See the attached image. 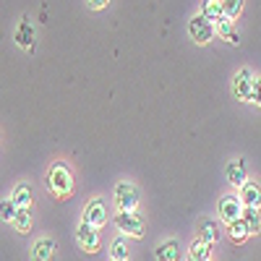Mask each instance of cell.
<instances>
[{
	"label": "cell",
	"mask_w": 261,
	"mask_h": 261,
	"mask_svg": "<svg viewBox=\"0 0 261 261\" xmlns=\"http://www.w3.org/2000/svg\"><path fill=\"white\" fill-rule=\"evenodd\" d=\"M199 238L206 241V243H217V241H220V227H217V222L214 220H204L199 225Z\"/></svg>",
	"instance_id": "obj_18"
},
{
	"label": "cell",
	"mask_w": 261,
	"mask_h": 261,
	"mask_svg": "<svg viewBox=\"0 0 261 261\" xmlns=\"http://www.w3.org/2000/svg\"><path fill=\"white\" fill-rule=\"evenodd\" d=\"M201 16L206 21H212V24H217V21H222L225 13H222V3L220 0H204V6H201Z\"/></svg>",
	"instance_id": "obj_17"
},
{
	"label": "cell",
	"mask_w": 261,
	"mask_h": 261,
	"mask_svg": "<svg viewBox=\"0 0 261 261\" xmlns=\"http://www.w3.org/2000/svg\"><path fill=\"white\" fill-rule=\"evenodd\" d=\"M188 34H191V39L196 42V45H206V42L214 37V24L199 13V16H193L188 21Z\"/></svg>",
	"instance_id": "obj_4"
},
{
	"label": "cell",
	"mask_w": 261,
	"mask_h": 261,
	"mask_svg": "<svg viewBox=\"0 0 261 261\" xmlns=\"http://www.w3.org/2000/svg\"><path fill=\"white\" fill-rule=\"evenodd\" d=\"M115 227L123 235H130V238H144V232H146L144 220L136 212H118L115 214Z\"/></svg>",
	"instance_id": "obj_3"
},
{
	"label": "cell",
	"mask_w": 261,
	"mask_h": 261,
	"mask_svg": "<svg viewBox=\"0 0 261 261\" xmlns=\"http://www.w3.org/2000/svg\"><path fill=\"white\" fill-rule=\"evenodd\" d=\"M225 178H227V183L230 186H235V188H241L243 183H246V178H248V167H246V160H232V162H227V167H225Z\"/></svg>",
	"instance_id": "obj_9"
},
{
	"label": "cell",
	"mask_w": 261,
	"mask_h": 261,
	"mask_svg": "<svg viewBox=\"0 0 261 261\" xmlns=\"http://www.w3.org/2000/svg\"><path fill=\"white\" fill-rule=\"evenodd\" d=\"M76 241L84 251L97 253L99 251V227H92L89 222H81L79 230H76Z\"/></svg>",
	"instance_id": "obj_5"
},
{
	"label": "cell",
	"mask_w": 261,
	"mask_h": 261,
	"mask_svg": "<svg viewBox=\"0 0 261 261\" xmlns=\"http://www.w3.org/2000/svg\"><path fill=\"white\" fill-rule=\"evenodd\" d=\"M13 204L18 206V209H29L32 206V188H29V183H18L16 188H13Z\"/></svg>",
	"instance_id": "obj_16"
},
{
	"label": "cell",
	"mask_w": 261,
	"mask_h": 261,
	"mask_svg": "<svg viewBox=\"0 0 261 261\" xmlns=\"http://www.w3.org/2000/svg\"><path fill=\"white\" fill-rule=\"evenodd\" d=\"M220 3H222L225 18H230V21H235L238 16H241V11H243V0H220Z\"/></svg>",
	"instance_id": "obj_23"
},
{
	"label": "cell",
	"mask_w": 261,
	"mask_h": 261,
	"mask_svg": "<svg viewBox=\"0 0 261 261\" xmlns=\"http://www.w3.org/2000/svg\"><path fill=\"white\" fill-rule=\"evenodd\" d=\"M16 204L13 199H3L0 201V220H6V222H13V217H16Z\"/></svg>",
	"instance_id": "obj_24"
},
{
	"label": "cell",
	"mask_w": 261,
	"mask_h": 261,
	"mask_svg": "<svg viewBox=\"0 0 261 261\" xmlns=\"http://www.w3.org/2000/svg\"><path fill=\"white\" fill-rule=\"evenodd\" d=\"M241 214H243V201H241V196H235V193L222 196V199H220V220L230 225V222L238 220Z\"/></svg>",
	"instance_id": "obj_6"
},
{
	"label": "cell",
	"mask_w": 261,
	"mask_h": 261,
	"mask_svg": "<svg viewBox=\"0 0 261 261\" xmlns=\"http://www.w3.org/2000/svg\"><path fill=\"white\" fill-rule=\"evenodd\" d=\"M13 227H16L21 235L32 230V214H29V209H16V217H13Z\"/></svg>",
	"instance_id": "obj_22"
},
{
	"label": "cell",
	"mask_w": 261,
	"mask_h": 261,
	"mask_svg": "<svg viewBox=\"0 0 261 261\" xmlns=\"http://www.w3.org/2000/svg\"><path fill=\"white\" fill-rule=\"evenodd\" d=\"M154 256H157V261H178V256H180V243H178V241H165V243H160V246L154 248Z\"/></svg>",
	"instance_id": "obj_13"
},
{
	"label": "cell",
	"mask_w": 261,
	"mask_h": 261,
	"mask_svg": "<svg viewBox=\"0 0 261 261\" xmlns=\"http://www.w3.org/2000/svg\"><path fill=\"white\" fill-rule=\"evenodd\" d=\"M113 199H115V206L118 212H136L139 209V188L134 183H118L115 191H113Z\"/></svg>",
	"instance_id": "obj_2"
},
{
	"label": "cell",
	"mask_w": 261,
	"mask_h": 261,
	"mask_svg": "<svg viewBox=\"0 0 261 261\" xmlns=\"http://www.w3.org/2000/svg\"><path fill=\"white\" fill-rule=\"evenodd\" d=\"M251 102H256L261 107V76H253V86H251Z\"/></svg>",
	"instance_id": "obj_25"
},
{
	"label": "cell",
	"mask_w": 261,
	"mask_h": 261,
	"mask_svg": "<svg viewBox=\"0 0 261 261\" xmlns=\"http://www.w3.org/2000/svg\"><path fill=\"white\" fill-rule=\"evenodd\" d=\"M243 222H246V227H248V235H256L258 230H261V220H258V209H248V206H243Z\"/></svg>",
	"instance_id": "obj_21"
},
{
	"label": "cell",
	"mask_w": 261,
	"mask_h": 261,
	"mask_svg": "<svg viewBox=\"0 0 261 261\" xmlns=\"http://www.w3.org/2000/svg\"><path fill=\"white\" fill-rule=\"evenodd\" d=\"M193 261H209V256H212V243H206V241H201V238H196L193 241V246H191V253H188Z\"/></svg>",
	"instance_id": "obj_19"
},
{
	"label": "cell",
	"mask_w": 261,
	"mask_h": 261,
	"mask_svg": "<svg viewBox=\"0 0 261 261\" xmlns=\"http://www.w3.org/2000/svg\"><path fill=\"white\" fill-rule=\"evenodd\" d=\"M241 201H243V206H248V209H258L261 206V188L256 186V183H243L241 186Z\"/></svg>",
	"instance_id": "obj_12"
},
{
	"label": "cell",
	"mask_w": 261,
	"mask_h": 261,
	"mask_svg": "<svg viewBox=\"0 0 261 261\" xmlns=\"http://www.w3.org/2000/svg\"><path fill=\"white\" fill-rule=\"evenodd\" d=\"M251 86H253L251 68H241L235 76V84H232V97L241 99V102H251Z\"/></svg>",
	"instance_id": "obj_7"
},
{
	"label": "cell",
	"mask_w": 261,
	"mask_h": 261,
	"mask_svg": "<svg viewBox=\"0 0 261 261\" xmlns=\"http://www.w3.org/2000/svg\"><path fill=\"white\" fill-rule=\"evenodd\" d=\"M227 235L232 238L235 243H243L246 238H248V227H246V222H243V217H238V220H232L230 225H227Z\"/></svg>",
	"instance_id": "obj_20"
},
{
	"label": "cell",
	"mask_w": 261,
	"mask_h": 261,
	"mask_svg": "<svg viewBox=\"0 0 261 261\" xmlns=\"http://www.w3.org/2000/svg\"><path fill=\"white\" fill-rule=\"evenodd\" d=\"M55 258V241L53 238H39L32 246V261H53Z\"/></svg>",
	"instance_id": "obj_11"
},
{
	"label": "cell",
	"mask_w": 261,
	"mask_h": 261,
	"mask_svg": "<svg viewBox=\"0 0 261 261\" xmlns=\"http://www.w3.org/2000/svg\"><path fill=\"white\" fill-rule=\"evenodd\" d=\"M16 45L21 47V50H27V53H32L34 50V27H32V21L24 16L18 21V27H16Z\"/></svg>",
	"instance_id": "obj_10"
},
{
	"label": "cell",
	"mask_w": 261,
	"mask_h": 261,
	"mask_svg": "<svg viewBox=\"0 0 261 261\" xmlns=\"http://www.w3.org/2000/svg\"><path fill=\"white\" fill-rule=\"evenodd\" d=\"M110 258H113V261H128V258H130V246H128V241H125V235H118L115 241H113V246H110Z\"/></svg>",
	"instance_id": "obj_15"
},
{
	"label": "cell",
	"mask_w": 261,
	"mask_h": 261,
	"mask_svg": "<svg viewBox=\"0 0 261 261\" xmlns=\"http://www.w3.org/2000/svg\"><path fill=\"white\" fill-rule=\"evenodd\" d=\"M81 222H89L92 227H99L107 222V209H105V201L102 199H94L84 206V217H81Z\"/></svg>",
	"instance_id": "obj_8"
},
{
	"label": "cell",
	"mask_w": 261,
	"mask_h": 261,
	"mask_svg": "<svg viewBox=\"0 0 261 261\" xmlns=\"http://www.w3.org/2000/svg\"><path fill=\"white\" fill-rule=\"evenodd\" d=\"M214 34H220L225 42H230V45H241V37H238V32H235V27H232L230 18L217 21V24H214Z\"/></svg>",
	"instance_id": "obj_14"
},
{
	"label": "cell",
	"mask_w": 261,
	"mask_h": 261,
	"mask_svg": "<svg viewBox=\"0 0 261 261\" xmlns=\"http://www.w3.org/2000/svg\"><path fill=\"white\" fill-rule=\"evenodd\" d=\"M47 186L58 199H65L73 191V172L65 162H53V167L47 170Z\"/></svg>",
	"instance_id": "obj_1"
},
{
	"label": "cell",
	"mask_w": 261,
	"mask_h": 261,
	"mask_svg": "<svg viewBox=\"0 0 261 261\" xmlns=\"http://www.w3.org/2000/svg\"><path fill=\"white\" fill-rule=\"evenodd\" d=\"M89 3V8H94V11H102L105 6H110V0H86Z\"/></svg>",
	"instance_id": "obj_26"
}]
</instances>
